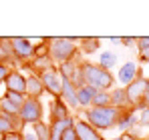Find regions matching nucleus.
Returning a JSON list of instances; mask_svg holds the SVG:
<instances>
[{
	"label": "nucleus",
	"mask_w": 149,
	"mask_h": 140,
	"mask_svg": "<svg viewBox=\"0 0 149 140\" xmlns=\"http://www.w3.org/2000/svg\"><path fill=\"white\" fill-rule=\"evenodd\" d=\"M79 38H69V36H49V56L54 62V66L77 60L79 58Z\"/></svg>",
	"instance_id": "f257e3e1"
},
{
	"label": "nucleus",
	"mask_w": 149,
	"mask_h": 140,
	"mask_svg": "<svg viewBox=\"0 0 149 140\" xmlns=\"http://www.w3.org/2000/svg\"><path fill=\"white\" fill-rule=\"evenodd\" d=\"M81 72H83V78H85V84L95 88V90H113L115 88V76L113 72L101 68L99 64L95 62H87L83 60L81 62Z\"/></svg>",
	"instance_id": "f03ea898"
},
{
	"label": "nucleus",
	"mask_w": 149,
	"mask_h": 140,
	"mask_svg": "<svg viewBox=\"0 0 149 140\" xmlns=\"http://www.w3.org/2000/svg\"><path fill=\"white\" fill-rule=\"evenodd\" d=\"M119 114L121 110L119 108H113V106H105V108H87L83 110V118L93 126L97 128L99 132H105V130H113L117 126V120H119Z\"/></svg>",
	"instance_id": "7ed1b4c3"
},
{
	"label": "nucleus",
	"mask_w": 149,
	"mask_h": 140,
	"mask_svg": "<svg viewBox=\"0 0 149 140\" xmlns=\"http://www.w3.org/2000/svg\"><path fill=\"white\" fill-rule=\"evenodd\" d=\"M42 114H45L42 102L38 98H26V102L20 106L18 118H20L22 126H32L36 122H42Z\"/></svg>",
	"instance_id": "20e7f679"
},
{
	"label": "nucleus",
	"mask_w": 149,
	"mask_h": 140,
	"mask_svg": "<svg viewBox=\"0 0 149 140\" xmlns=\"http://www.w3.org/2000/svg\"><path fill=\"white\" fill-rule=\"evenodd\" d=\"M147 82L149 78L143 76V72H139L137 74V78L129 84V86H125V92H127V98H129V104H131V108H143V96H145V90H147Z\"/></svg>",
	"instance_id": "39448f33"
},
{
	"label": "nucleus",
	"mask_w": 149,
	"mask_h": 140,
	"mask_svg": "<svg viewBox=\"0 0 149 140\" xmlns=\"http://www.w3.org/2000/svg\"><path fill=\"white\" fill-rule=\"evenodd\" d=\"M38 78H40V82H42V86H45V92L50 94L52 98H58L61 92H63V82H65V78L61 76V72L56 66H52V68L45 70V72H40V74H36Z\"/></svg>",
	"instance_id": "423d86ee"
},
{
	"label": "nucleus",
	"mask_w": 149,
	"mask_h": 140,
	"mask_svg": "<svg viewBox=\"0 0 149 140\" xmlns=\"http://www.w3.org/2000/svg\"><path fill=\"white\" fill-rule=\"evenodd\" d=\"M10 48H12V54L16 60L20 62H28L32 60V54H34V44L30 38H22V36H12L10 38Z\"/></svg>",
	"instance_id": "0eeeda50"
},
{
	"label": "nucleus",
	"mask_w": 149,
	"mask_h": 140,
	"mask_svg": "<svg viewBox=\"0 0 149 140\" xmlns=\"http://www.w3.org/2000/svg\"><path fill=\"white\" fill-rule=\"evenodd\" d=\"M4 86L8 92H18L26 96V74H22L18 68H12L4 80Z\"/></svg>",
	"instance_id": "6e6552de"
},
{
	"label": "nucleus",
	"mask_w": 149,
	"mask_h": 140,
	"mask_svg": "<svg viewBox=\"0 0 149 140\" xmlns=\"http://www.w3.org/2000/svg\"><path fill=\"white\" fill-rule=\"evenodd\" d=\"M141 72V68L137 66V62H133V60H127L123 62V66H119L117 70V76H115V80H119L121 82V86H129L135 78H137V74Z\"/></svg>",
	"instance_id": "1a4fd4ad"
},
{
	"label": "nucleus",
	"mask_w": 149,
	"mask_h": 140,
	"mask_svg": "<svg viewBox=\"0 0 149 140\" xmlns=\"http://www.w3.org/2000/svg\"><path fill=\"white\" fill-rule=\"evenodd\" d=\"M74 132L79 140H105L97 128H93L85 118H74Z\"/></svg>",
	"instance_id": "9d476101"
},
{
	"label": "nucleus",
	"mask_w": 149,
	"mask_h": 140,
	"mask_svg": "<svg viewBox=\"0 0 149 140\" xmlns=\"http://www.w3.org/2000/svg\"><path fill=\"white\" fill-rule=\"evenodd\" d=\"M137 112H135V108H129V110H121V114H119V120H117V130H121V134L125 132H131L133 130V126H137Z\"/></svg>",
	"instance_id": "9b49d317"
},
{
	"label": "nucleus",
	"mask_w": 149,
	"mask_h": 140,
	"mask_svg": "<svg viewBox=\"0 0 149 140\" xmlns=\"http://www.w3.org/2000/svg\"><path fill=\"white\" fill-rule=\"evenodd\" d=\"M73 116L71 114V108L61 100V98H52L50 100V122H56V120H65V118Z\"/></svg>",
	"instance_id": "f8f14e48"
},
{
	"label": "nucleus",
	"mask_w": 149,
	"mask_h": 140,
	"mask_svg": "<svg viewBox=\"0 0 149 140\" xmlns=\"http://www.w3.org/2000/svg\"><path fill=\"white\" fill-rule=\"evenodd\" d=\"M71 110H79V100H77V88H74L73 84L69 82V80H65L63 82V92L58 96Z\"/></svg>",
	"instance_id": "ddd939ff"
},
{
	"label": "nucleus",
	"mask_w": 149,
	"mask_h": 140,
	"mask_svg": "<svg viewBox=\"0 0 149 140\" xmlns=\"http://www.w3.org/2000/svg\"><path fill=\"white\" fill-rule=\"evenodd\" d=\"M49 126H50V140H61L65 130L74 126V116H69L65 120H56V122H49Z\"/></svg>",
	"instance_id": "4468645a"
},
{
	"label": "nucleus",
	"mask_w": 149,
	"mask_h": 140,
	"mask_svg": "<svg viewBox=\"0 0 149 140\" xmlns=\"http://www.w3.org/2000/svg\"><path fill=\"white\" fill-rule=\"evenodd\" d=\"M45 94V86L40 82V78L36 74H28L26 76V98H38Z\"/></svg>",
	"instance_id": "2eb2a0df"
},
{
	"label": "nucleus",
	"mask_w": 149,
	"mask_h": 140,
	"mask_svg": "<svg viewBox=\"0 0 149 140\" xmlns=\"http://www.w3.org/2000/svg\"><path fill=\"white\" fill-rule=\"evenodd\" d=\"M99 92V90H95V88H91V86H81V88H77V100H79V108H83V110H87V108H91L93 106V98H95V94Z\"/></svg>",
	"instance_id": "dca6fc26"
},
{
	"label": "nucleus",
	"mask_w": 149,
	"mask_h": 140,
	"mask_svg": "<svg viewBox=\"0 0 149 140\" xmlns=\"http://www.w3.org/2000/svg\"><path fill=\"white\" fill-rule=\"evenodd\" d=\"M101 50V40L97 36H85V38H79V52L89 56V54H95Z\"/></svg>",
	"instance_id": "f3484780"
},
{
	"label": "nucleus",
	"mask_w": 149,
	"mask_h": 140,
	"mask_svg": "<svg viewBox=\"0 0 149 140\" xmlns=\"http://www.w3.org/2000/svg\"><path fill=\"white\" fill-rule=\"evenodd\" d=\"M111 106H113V108H119V110H129V108H131L129 98H127V92H125L123 86L111 90Z\"/></svg>",
	"instance_id": "a211bd4d"
},
{
	"label": "nucleus",
	"mask_w": 149,
	"mask_h": 140,
	"mask_svg": "<svg viewBox=\"0 0 149 140\" xmlns=\"http://www.w3.org/2000/svg\"><path fill=\"white\" fill-rule=\"evenodd\" d=\"M117 62H119V56H117V52H113V50H105V52H101L99 54V64L101 68H105V70H111L117 66Z\"/></svg>",
	"instance_id": "6ab92c4d"
},
{
	"label": "nucleus",
	"mask_w": 149,
	"mask_h": 140,
	"mask_svg": "<svg viewBox=\"0 0 149 140\" xmlns=\"http://www.w3.org/2000/svg\"><path fill=\"white\" fill-rule=\"evenodd\" d=\"M18 112H20L18 106H14L10 100H6L4 96H0V114L2 116H8V118H12V120H16V122H20Z\"/></svg>",
	"instance_id": "aec40b11"
},
{
	"label": "nucleus",
	"mask_w": 149,
	"mask_h": 140,
	"mask_svg": "<svg viewBox=\"0 0 149 140\" xmlns=\"http://www.w3.org/2000/svg\"><path fill=\"white\" fill-rule=\"evenodd\" d=\"M0 62L6 66H10V62H16L10 48V38H0Z\"/></svg>",
	"instance_id": "412c9836"
},
{
	"label": "nucleus",
	"mask_w": 149,
	"mask_h": 140,
	"mask_svg": "<svg viewBox=\"0 0 149 140\" xmlns=\"http://www.w3.org/2000/svg\"><path fill=\"white\" fill-rule=\"evenodd\" d=\"M81 62H83V60H79V58H77V60H69V62H63V64H58L56 68H58L61 76H63L65 80H69V78H71V76L74 74V70L81 66Z\"/></svg>",
	"instance_id": "4be33fe9"
},
{
	"label": "nucleus",
	"mask_w": 149,
	"mask_h": 140,
	"mask_svg": "<svg viewBox=\"0 0 149 140\" xmlns=\"http://www.w3.org/2000/svg\"><path fill=\"white\" fill-rule=\"evenodd\" d=\"M93 106L95 108H105V106H111V90H99L93 98ZM91 106V108H93Z\"/></svg>",
	"instance_id": "5701e85b"
},
{
	"label": "nucleus",
	"mask_w": 149,
	"mask_h": 140,
	"mask_svg": "<svg viewBox=\"0 0 149 140\" xmlns=\"http://www.w3.org/2000/svg\"><path fill=\"white\" fill-rule=\"evenodd\" d=\"M32 130H34V134H36V140H50V126L45 120L32 124Z\"/></svg>",
	"instance_id": "b1692460"
},
{
	"label": "nucleus",
	"mask_w": 149,
	"mask_h": 140,
	"mask_svg": "<svg viewBox=\"0 0 149 140\" xmlns=\"http://www.w3.org/2000/svg\"><path fill=\"white\" fill-rule=\"evenodd\" d=\"M47 56H49V38H42L38 44H34L32 58H47Z\"/></svg>",
	"instance_id": "393cba45"
},
{
	"label": "nucleus",
	"mask_w": 149,
	"mask_h": 140,
	"mask_svg": "<svg viewBox=\"0 0 149 140\" xmlns=\"http://www.w3.org/2000/svg\"><path fill=\"white\" fill-rule=\"evenodd\" d=\"M2 96H4L6 100H10V102H12L14 106H18V108L26 102V96H24V94H18V92H8V90H4Z\"/></svg>",
	"instance_id": "a878e982"
},
{
	"label": "nucleus",
	"mask_w": 149,
	"mask_h": 140,
	"mask_svg": "<svg viewBox=\"0 0 149 140\" xmlns=\"http://www.w3.org/2000/svg\"><path fill=\"white\" fill-rule=\"evenodd\" d=\"M137 120H139V124H141V126H147V128H149V108H141Z\"/></svg>",
	"instance_id": "bb28decb"
},
{
	"label": "nucleus",
	"mask_w": 149,
	"mask_h": 140,
	"mask_svg": "<svg viewBox=\"0 0 149 140\" xmlns=\"http://www.w3.org/2000/svg\"><path fill=\"white\" fill-rule=\"evenodd\" d=\"M0 140H24L22 138V132L20 130H14V132H8V134H4Z\"/></svg>",
	"instance_id": "cd10ccee"
},
{
	"label": "nucleus",
	"mask_w": 149,
	"mask_h": 140,
	"mask_svg": "<svg viewBox=\"0 0 149 140\" xmlns=\"http://www.w3.org/2000/svg\"><path fill=\"white\" fill-rule=\"evenodd\" d=\"M20 132H22V138H24V140H36V134H34L32 126H28V128L24 126V128H22Z\"/></svg>",
	"instance_id": "c85d7f7f"
},
{
	"label": "nucleus",
	"mask_w": 149,
	"mask_h": 140,
	"mask_svg": "<svg viewBox=\"0 0 149 140\" xmlns=\"http://www.w3.org/2000/svg\"><path fill=\"white\" fill-rule=\"evenodd\" d=\"M121 44L127 46V48H133L137 44V38H135V36H121Z\"/></svg>",
	"instance_id": "c756f323"
},
{
	"label": "nucleus",
	"mask_w": 149,
	"mask_h": 140,
	"mask_svg": "<svg viewBox=\"0 0 149 140\" xmlns=\"http://www.w3.org/2000/svg\"><path fill=\"white\" fill-rule=\"evenodd\" d=\"M61 140H79L77 132H74V126H73V128H69V130H65V134L61 136Z\"/></svg>",
	"instance_id": "7c9ffc66"
},
{
	"label": "nucleus",
	"mask_w": 149,
	"mask_h": 140,
	"mask_svg": "<svg viewBox=\"0 0 149 140\" xmlns=\"http://www.w3.org/2000/svg\"><path fill=\"white\" fill-rule=\"evenodd\" d=\"M10 66H6V64H2L0 62V84H4V80H6V76H8V72H10Z\"/></svg>",
	"instance_id": "2f4dec72"
},
{
	"label": "nucleus",
	"mask_w": 149,
	"mask_h": 140,
	"mask_svg": "<svg viewBox=\"0 0 149 140\" xmlns=\"http://www.w3.org/2000/svg\"><path fill=\"white\" fill-rule=\"evenodd\" d=\"M135 46L139 48V50H143V48H149V36H139Z\"/></svg>",
	"instance_id": "473e14b6"
},
{
	"label": "nucleus",
	"mask_w": 149,
	"mask_h": 140,
	"mask_svg": "<svg viewBox=\"0 0 149 140\" xmlns=\"http://www.w3.org/2000/svg\"><path fill=\"white\" fill-rule=\"evenodd\" d=\"M139 60H141V62H145V64H149V48L139 50Z\"/></svg>",
	"instance_id": "72a5a7b5"
},
{
	"label": "nucleus",
	"mask_w": 149,
	"mask_h": 140,
	"mask_svg": "<svg viewBox=\"0 0 149 140\" xmlns=\"http://www.w3.org/2000/svg\"><path fill=\"white\" fill-rule=\"evenodd\" d=\"M121 138H123V140H143V138H139V136H135V134H131V132L121 134Z\"/></svg>",
	"instance_id": "f704fd0d"
},
{
	"label": "nucleus",
	"mask_w": 149,
	"mask_h": 140,
	"mask_svg": "<svg viewBox=\"0 0 149 140\" xmlns=\"http://www.w3.org/2000/svg\"><path fill=\"white\" fill-rule=\"evenodd\" d=\"M143 108H149V82H147V90H145V96H143Z\"/></svg>",
	"instance_id": "c9c22d12"
},
{
	"label": "nucleus",
	"mask_w": 149,
	"mask_h": 140,
	"mask_svg": "<svg viewBox=\"0 0 149 140\" xmlns=\"http://www.w3.org/2000/svg\"><path fill=\"white\" fill-rule=\"evenodd\" d=\"M113 44H121V38H117V36H113V38H109Z\"/></svg>",
	"instance_id": "e433bc0d"
},
{
	"label": "nucleus",
	"mask_w": 149,
	"mask_h": 140,
	"mask_svg": "<svg viewBox=\"0 0 149 140\" xmlns=\"http://www.w3.org/2000/svg\"><path fill=\"white\" fill-rule=\"evenodd\" d=\"M111 140H123V138H121V136H117V138H111Z\"/></svg>",
	"instance_id": "4c0bfd02"
},
{
	"label": "nucleus",
	"mask_w": 149,
	"mask_h": 140,
	"mask_svg": "<svg viewBox=\"0 0 149 140\" xmlns=\"http://www.w3.org/2000/svg\"><path fill=\"white\" fill-rule=\"evenodd\" d=\"M147 140H149V134H147Z\"/></svg>",
	"instance_id": "58836bf2"
}]
</instances>
